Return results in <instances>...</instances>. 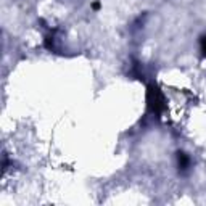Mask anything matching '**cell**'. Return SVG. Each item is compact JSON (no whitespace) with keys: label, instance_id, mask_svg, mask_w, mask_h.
<instances>
[{"label":"cell","instance_id":"6da1fadb","mask_svg":"<svg viewBox=\"0 0 206 206\" xmlns=\"http://www.w3.org/2000/svg\"><path fill=\"white\" fill-rule=\"evenodd\" d=\"M147 102H148V108L150 111L160 115V113L164 110V97L163 94L158 90L156 86H148V90H147Z\"/></svg>","mask_w":206,"mask_h":206},{"label":"cell","instance_id":"7a4b0ae2","mask_svg":"<svg viewBox=\"0 0 206 206\" xmlns=\"http://www.w3.org/2000/svg\"><path fill=\"white\" fill-rule=\"evenodd\" d=\"M177 164H179V169H187L188 164H190V158L185 153L179 151L177 153Z\"/></svg>","mask_w":206,"mask_h":206},{"label":"cell","instance_id":"3957f363","mask_svg":"<svg viewBox=\"0 0 206 206\" xmlns=\"http://www.w3.org/2000/svg\"><path fill=\"white\" fill-rule=\"evenodd\" d=\"M200 45H201V52H203V55L206 56V35H203V37L200 39Z\"/></svg>","mask_w":206,"mask_h":206},{"label":"cell","instance_id":"277c9868","mask_svg":"<svg viewBox=\"0 0 206 206\" xmlns=\"http://www.w3.org/2000/svg\"><path fill=\"white\" fill-rule=\"evenodd\" d=\"M100 6H102L100 2H94V3H92V8H94L95 11H97V10H100Z\"/></svg>","mask_w":206,"mask_h":206}]
</instances>
